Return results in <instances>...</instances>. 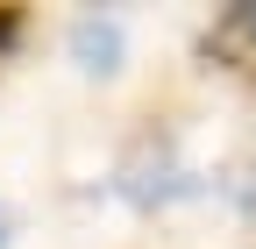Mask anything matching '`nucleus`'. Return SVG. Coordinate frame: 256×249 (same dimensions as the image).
I'll return each instance as SVG.
<instances>
[{"instance_id": "f257e3e1", "label": "nucleus", "mask_w": 256, "mask_h": 249, "mask_svg": "<svg viewBox=\"0 0 256 249\" xmlns=\"http://www.w3.org/2000/svg\"><path fill=\"white\" fill-rule=\"evenodd\" d=\"M72 57H78V64L86 72H121V22L114 14H86L78 28H72Z\"/></svg>"}, {"instance_id": "f03ea898", "label": "nucleus", "mask_w": 256, "mask_h": 249, "mask_svg": "<svg viewBox=\"0 0 256 249\" xmlns=\"http://www.w3.org/2000/svg\"><path fill=\"white\" fill-rule=\"evenodd\" d=\"M14 22H22L14 8H0V43H8V36H14Z\"/></svg>"}, {"instance_id": "7ed1b4c3", "label": "nucleus", "mask_w": 256, "mask_h": 249, "mask_svg": "<svg viewBox=\"0 0 256 249\" xmlns=\"http://www.w3.org/2000/svg\"><path fill=\"white\" fill-rule=\"evenodd\" d=\"M0 249H8V214H0Z\"/></svg>"}]
</instances>
